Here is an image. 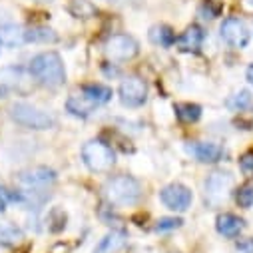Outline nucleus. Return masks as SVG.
<instances>
[{"instance_id": "f257e3e1", "label": "nucleus", "mask_w": 253, "mask_h": 253, "mask_svg": "<svg viewBox=\"0 0 253 253\" xmlns=\"http://www.w3.org/2000/svg\"><path fill=\"white\" fill-rule=\"evenodd\" d=\"M30 74L34 80L46 88H58L66 80V70L64 62H62L58 52H42L32 58L30 62Z\"/></svg>"}, {"instance_id": "f03ea898", "label": "nucleus", "mask_w": 253, "mask_h": 253, "mask_svg": "<svg viewBox=\"0 0 253 253\" xmlns=\"http://www.w3.org/2000/svg\"><path fill=\"white\" fill-rule=\"evenodd\" d=\"M106 198L116 206H136L142 198V185L132 175H114L104 185Z\"/></svg>"}, {"instance_id": "7ed1b4c3", "label": "nucleus", "mask_w": 253, "mask_h": 253, "mask_svg": "<svg viewBox=\"0 0 253 253\" xmlns=\"http://www.w3.org/2000/svg\"><path fill=\"white\" fill-rule=\"evenodd\" d=\"M10 118L24 126V128H32V130H48L56 124L54 116H50L48 112L32 106V104H26V102H16L10 106Z\"/></svg>"}, {"instance_id": "20e7f679", "label": "nucleus", "mask_w": 253, "mask_h": 253, "mask_svg": "<svg viewBox=\"0 0 253 253\" xmlns=\"http://www.w3.org/2000/svg\"><path fill=\"white\" fill-rule=\"evenodd\" d=\"M82 160L88 166V169H92V171H108V169H112L116 156H114L110 146H106L104 142L92 140V142L84 144Z\"/></svg>"}, {"instance_id": "39448f33", "label": "nucleus", "mask_w": 253, "mask_h": 253, "mask_svg": "<svg viewBox=\"0 0 253 253\" xmlns=\"http://www.w3.org/2000/svg\"><path fill=\"white\" fill-rule=\"evenodd\" d=\"M233 187V175L229 171H213L206 179V202L210 206H221Z\"/></svg>"}, {"instance_id": "423d86ee", "label": "nucleus", "mask_w": 253, "mask_h": 253, "mask_svg": "<svg viewBox=\"0 0 253 253\" xmlns=\"http://www.w3.org/2000/svg\"><path fill=\"white\" fill-rule=\"evenodd\" d=\"M16 181L26 189V194H38V192H46L56 181V173L48 168H30L20 171L16 175Z\"/></svg>"}, {"instance_id": "0eeeda50", "label": "nucleus", "mask_w": 253, "mask_h": 253, "mask_svg": "<svg viewBox=\"0 0 253 253\" xmlns=\"http://www.w3.org/2000/svg\"><path fill=\"white\" fill-rule=\"evenodd\" d=\"M138 52H140L138 42L132 36H128V34H114L106 42V54H108V58L118 60V62L132 60V58L138 56Z\"/></svg>"}, {"instance_id": "6e6552de", "label": "nucleus", "mask_w": 253, "mask_h": 253, "mask_svg": "<svg viewBox=\"0 0 253 253\" xmlns=\"http://www.w3.org/2000/svg\"><path fill=\"white\" fill-rule=\"evenodd\" d=\"M120 100L128 108H140L148 100V86L138 76H128L120 84Z\"/></svg>"}, {"instance_id": "1a4fd4ad", "label": "nucleus", "mask_w": 253, "mask_h": 253, "mask_svg": "<svg viewBox=\"0 0 253 253\" xmlns=\"http://www.w3.org/2000/svg\"><path fill=\"white\" fill-rule=\"evenodd\" d=\"M160 200L171 211H185L192 206L194 196L189 192V187H185L183 183H169L160 192Z\"/></svg>"}, {"instance_id": "9d476101", "label": "nucleus", "mask_w": 253, "mask_h": 253, "mask_svg": "<svg viewBox=\"0 0 253 253\" xmlns=\"http://www.w3.org/2000/svg\"><path fill=\"white\" fill-rule=\"evenodd\" d=\"M221 40L231 48H245L249 42V28L239 18H225L219 28Z\"/></svg>"}, {"instance_id": "9b49d317", "label": "nucleus", "mask_w": 253, "mask_h": 253, "mask_svg": "<svg viewBox=\"0 0 253 253\" xmlns=\"http://www.w3.org/2000/svg\"><path fill=\"white\" fill-rule=\"evenodd\" d=\"M189 152L204 164H215L223 158V148L213 144V142H196L192 148H189Z\"/></svg>"}, {"instance_id": "f8f14e48", "label": "nucleus", "mask_w": 253, "mask_h": 253, "mask_svg": "<svg viewBox=\"0 0 253 253\" xmlns=\"http://www.w3.org/2000/svg\"><path fill=\"white\" fill-rule=\"evenodd\" d=\"M126 243H128V237H126L124 231H110L94 247V253H118L120 249L126 247Z\"/></svg>"}, {"instance_id": "ddd939ff", "label": "nucleus", "mask_w": 253, "mask_h": 253, "mask_svg": "<svg viewBox=\"0 0 253 253\" xmlns=\"http://www.w3.org/2000/svg\"><path fill=\"white\" fill-rule=\"evenodd\" d=\"M245 223L241 217L233 215V213H221L217 215V231L223 235V237H237L241 231H243Z\"/></svg>"}, {"instance_id": "4468645a", "label": "nucleus", "mask_w": 253, "mask_h": 253, "mask_svg": "<svg viewBox=\"0 0 253 253\" xmlns=\"http://www.w3.org/2000/svg\"><path fill=\"white\" fill-rule=\"evenodd\" d=\"M204 30L200 28V26H189L179 38H177V46L181 48V50H185V52H196V50H200L202 48V44H204Z\"/></svg>"}, {"instance_id": "2eb2a0df", "label": "nucleus", "mask_w": 253, "mask_h": 253, "mask_svg": "<svg viewBox=\"0 0 253 253\" xmlns=\"http://www.w3.org/2000/svg\"><path fill=\"white\" fill-rule=\"evenodd\" d=\"M80 94L86 96L94 106H102V104H108L112 100V88L102 86V84H88L82 88Z\"/></svg>"}, {"instance_id": "dca6fc26", "label": "nucleus", "mask_w": 253, "mask_h": 253, "mask_svg": "<svg viewBox=\"0 0 253 253\" xmlns=\"http://www.w3.org/2000/svg\"><path fill=\"white\" fill-rule=\"evenodd\" d=\"M58 40V34L48 28V26H34L30 30L24 32V42H32V44H52Z\"/></svg>"}, {"instance_id": "f3484780", "label": "nucleus", "mask_w": 253, "mask_h": 253, "mask_svg": "<svg viewBox=\"0 0 253 253\" xmlns=\"http://www.w3.org/2000/svg\"><path fill=\"white\" fill-rule=\"evenodd\" d=\"M66 108H68L70 114L86 118V116L92 114V110H94L96 106H94L86 96H82V94H72V96L68 98V102H66Z\"/></svg>"}, {"instance_id": "a211bd4d", "label": "nucleus", "mask_w": 253, "mask_h": 253, "mask_svg": "<svg viewBox=\"0 0 253 253\" xmlns=\"http://www.w3.org/2000/svg\"><path fill=\"white\" fill-rule=\"evenodd\" d=\"M150 40L156 44V46H162V48H168L175 42V34L169 26L166 24H156L150 28Z\"/></svg>"}, {"instance_id": "6ab92c4d", "label": "nucleus", "mask_w": 253, "mask_h": 253, "mask_svg": "<svg viewBox=\"0 0 253 253\" xmlns=\"http://www.w3.org/2000/svg\"><path fill=\"white\" fill-rule=\"evenodd\" d=\"M24 239V233L20 227H16L10 221L0 219V243L2 245H16Z\"/></svg>"}, {"instance_id": "aec40b11", "label": "nucleus", "mask_w": 253, "mask_h": 253, "mask_svg": "<svg viewBox=\"0 0 253 253\" xmlns=\"http://www.w3.org/2000/svg\"><path fill=\"white\" fill-rule=\"evenodd\" d=\"M22 42H24V32H22L16 24L8 22L6 26L0 28V44H6V46H18V44H22Z\"/></svg>"}, {"instance_id": "412c9836", "label": "nucleus", "mask_w": 253, "mask_h": 253, "mask_svg": "<svg viewBox=\"0 0 253 253\" xmlns=\"http://www.w3.org/2000/svg\"><path fill=\"white\" fill-rule=\"evenodd\" d=\"M68 10L76 18H94L98 14V8L90 2V0H70Z\"/></svg>"}, {"instance_id": "4be33fe9", "label": "nucleus", "mask_w": 253, "mask_h": 253, "mask_svg": "<svg viewBox=\"0 0 253 253\" xmlns=\"http://www.w3.org/2000/svg\"><path fill=\"white\" fill-rule=\"evenodd\" d=\"M175 116L185 124H192V122H198L202 118V108L198 104H192V102L175 104Z\"/></svg>"}, {"instance_id": "5701e85b", "label": "nucleus", "mask_w": 253, "mask_h": 253, "mask_svg": "<svg viewBox=\"0 0 253 253\" xmlns=\"http://www.w3.org/2000/svg\"><path fill=\"white\" fill-rule=\"evenodd\" d=\"M251 102H253V96H251L247 90H239L237 94H233V96L227 100V106H229L231 110H235V112H241V110L249 108Z\"/></svg>"}, {"instance_id": "b1692460", "label": "nucleus", "mask_w": 253, "mask_h": 253, "mask_svg": "<svg viewBox=\"0 0 253 253\" xmlns=\"http://www.w3.org/2000/svg\"><path fill=\"white\" fill-rule=\"evenodd\" d=\"M235 200L241 208H251L253 206V181H247L245 185H241L235 194Z\"/></svg>"}, {"instance_id": "393cba45", "label": "nucleus", "mask_w": 253, "mask_h": 253, "mask_svg": "<svg viewBox=\"0 0 253 253\" xmlns=\"http://www.w3.org/2000/svg\"><path fill=\"white\" fill-rule=\"evenodd\" d=\"M239 168H241V171L245 175L253 177V152H247V154H243L239 158Z\"/></svg>"}, {"instance_id": "a878e982", "label": "nucleus", "mask_w": 253, "mask_h": 253, "mask_svg": "<svg viewBox=\"0 0 253 253\" xmlns=\"http://www.w3.org/2000/svg\"><path fill=\"white\" fill-rule=\"evenodd\" d=\"M181 223H183V221L177 219V217H164V219L158 221V231H169V229L179 227Z\"/></svg>"}, {"instance_id": "bb28decb", "label": "nucleus", "mask_w": 253, "mask_h": 253, "mask_svg": "<svg viewBox=\"0 0 253 253\" xmlns=\"http://www.w3.org/2000/svg\"><path fill=\"white\" fill-rule=\"evenodd\" d=\"M217 12H219V8H217V6H211L210 2L202 4V8H200V16H202V18H206V20L215 18V16H217Z\"/></svg>"}, {"instance_id": "cd10ccee", "label": "nucleus", "mask_w": 253, "mask_h": 253, "mask_svg": "<svg viewBox=\"0 0 253 253\" xmlns=\"http://www.w3.org/2000/svg\"><path fill=\"white\" fill-rule=\"evenodd\" d=\"M237 249L241 253H253V237H243L237 241Z\"/></svg>"}, {"instance_id": "c85d7f7f", "label": "nucleus", "mask_w": 253, "mask_h": 253, "mask_svg": "<svg viewBox=\"0 0 253 253\" xmlns=\"http://www.w3.org/2000/svg\"><path fill=\"white\" fill-rule=\"evenodd\" d=\"M6 202H8V194H6V189L0 185V211L6 208Z\"/></svg>"}, {"instance_id": "c756f323", "label": "nucleus", "mask_w": 253, "mask_h": 253, "mask_svg": "<svg viewBox=\"0 0 253 253\" xmlns=\"http://www.w3.org/2000/svg\"><path fill=\"white\" fill-rule=\"evenodd\" d=\"M247 80H249V84L253 86V64L247 68Z\"/></svg>"}, {"instance_id": "7c9ffc66", "label": "nucleus", "mask_w": 253, "mask_h": 253, "mask_svg": "<svg viewBox=\"0 0 253 253\" xmlns=\"http://www.w3.org/2000/svg\"><path fill=\"white\" fill-rule=\"evenodd\" d=\"M245 2H247L249 6H253V0H245Z\"/></svg>"}, {"instance_id": "2f4dec72", "label": "nucleus", "mask_w": 253, "mask_h": 253, "mask_svg": "<svg viewBox=\"0 0 253 253\" xmlns=\"http://www.w3.org/2000/svg\"><path fill=\"white\" fill-rule=\"evenodd\" d=\"M36 2H50V0H36Z\"/></svg>"}]
</instances>
